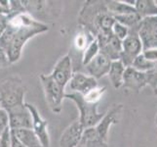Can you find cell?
I'll list each match as a JSON object with an SVG mask.
<instances>
[{"instance_id": "3957f363", "label": "cell", "mask_w": 157, "mask_h": 147, "mask_svg": "<svg viewBox=\"0 0 157 147\" xmlns=\"http://www.w3.org/2000/svg\"><path fill=\"white\" fill-rule=\"evenodd\" d=\"M21 4L32 19L42 24L53 22L59 17L62 12V2L46 0H24Z\"/></svg>"}, {"instance_id": "5bb4252c", "label": "cell", "mask_w": 157, "mask_h": 147, "mask_svg": "<svg viewBox=\"0 0 157 147\" xmlns=\"http://www.w3.org/2000/svg\"><path fill=\"white\" fill-rule=\"evenodd\" d=\"M84 129L78 121L73 122L63 130L59 138V147H76L81 141Z\"/></svg>"}, {"instance_id": "cb8c5ba5", "label": "cell", "mask_w": 157, "mask_h": 147, "mask_svg": "<svg viewBox=\"0 0 157 147\" xmlns=\"http://www.w3.org/2000/svg\"><path fill=\"white\" fill-rule=\"evenodd\" d=\"M0 147H12L10 129L5 130V132L3 133V134L0 137Z\"/></svg>"}, {"instance_id": "8992f818", "label": "cell", "mask_w": 157, "mask_h": 147, "mask_svg": "<svg viewBox=\"0 0 157 147\" xmlns=\"http://www.w3.org/2000/svg\"><path fill=\"white\" fill-rule=\"evenodd\" d=\"M140 27L136 29L129 30V35L125 39L122 40V51L120 54V61L124 65V67H131L140 54H142L143 43L139 36Z\"/></svg>"}, {"instance_id": "9c48e42d", "label": "cell", "mask_w": 157, "mask_h": 147, "mask_svg": "<svg viewBox=\"0 0 157 147\" xmlns=\"http://www.w3.org/2000/svg\"><path fill=\"white\" fill-rule=\"evenodd\" d=\"M32 119V127L31 129L33 130L36 137H38L43 147H50V137L48 133V122L44 120L39 114L38 110L29 103H25Z\"/></svg>"}, {"instance_id": "ffe728a7", "label": "cell", "mask_w": 157, "mask_h": 147, "mask_svg": "<svg viewBox=\"0 0 157 147\" xmlns=\"http://www.w3.org/2000/svg\"><path fill=\"white\" fill-rule=\"evenodd\" d=\"M100 53V46L97 39H95L85 49L82 55V65L86 66L91 60H93Z\"/></svg>"}, {"instance_id": "44dd1931", "label": "cell", "mask_w": 157, "mask_h": 147, "mask_svg": "<svg viewBox=\"0 0 157 147\" xmlns=\"http://www.w3.org/2000/svg\"><path fill=\"white\" fill-rule=\"evenodd\" d=\"M105 86H102V88H99L98 86V88L89 91L87 94L83 95V97L85 101L90 103V104H98V102L101 99L102 95L105 92Z\"/></svg>"}, {"instance_id": "4dcf8cb0", "label": "cell", "mask_w": 157, "mask_h": 147, "mask_svg": "<svg viewBox=\"0 0 157 147\" xmlns=\"http://www.w3.org/2000/svg\"><path fill=\"white\" fill-rule=\"evenodd\" d=\"M156 124H157V114H156Z\"/></svg>"}, {"instance_id": "ba28073f", "label": "cell", "mask_w": 157, "mask_h": 147, "mask_svg": "<svg viewBox=\"0 0 157 147\" xmlns=\"http://www.w3.org/2000/svg\"><path fill=\"white\" fill-rule=\"evenodd\" d=\"M73 74L74 71L72 67L71 58L68 54H67L57 62L50 76L56 83L63 86V88H66L70 79L72 78Z\"/></svg>"}, {"instance_id": "603a6c76", "label": "cell", "mask_w": 157, "mask_h": 147, "mask_svg": "<svg viewBox=\"0 0 157 147\" xmlns=\"http://www.w3.org/2000/svg\"><path fill=\"white\" fill-rule=\"evenodd\" d=\"M9 128V117L8 113L4 109H0V137Z\"/></svg>"}, {"instance_id": "4316f807", "label": "cell", "mask_w": 157, "mask_h": 147, "mask_svg": "<svg viewBox=\"0 0 157 147\" xmlns=\"http://www.w3.org/2000/svg\"><path fill=\"white\" fill-rule=\"evenodd\" d=\"M10 9H11L10 1H8V0H5V1L0 0V15L9 16Z\"/></svg>"}, {"instance_id": "6da1fadb", "label": "cell", "mask_w": 157, "mask_h": 147, "mask_svg": "<svg viewBox=\"0 0 157 147\" xmlns=\"http://www.w3.org/2000/svg\"><path fill=\"white\" fill-rule=\"evenodd\" d=\"M8 23L18 27L17 31L6 50L10 64L17 62L20 59L24 46L30 39L49 31L48 25L35 21L28 13H21L13 17H8Z\"/></svg>"}, {"instance_id": "83f0119b", "label": "cell", "mask_w": 157, "mask_h": 147, "mask_svg": "<svg viewBox=\"0 0 157 147\" xmlns=\"http://www.w3.org/2000/svg\"><path fill=\"white\" fill-rule=\"evenodd\" d=\"M11 141H12V147H25L17 138H16V137L12 133V132H11Z\"/></svg>"}, {"instance_id": "f546056e", "label": "cell", "mask_w": 157, "mask_h": 147, "mask_svg": "<svg viewBox=\"0 0 157 147\" xmlns=\"http://www.w3.org/2000/svg\"><path fill=\"white\" fill-rule=\"evenodd\" d=\"M154 93H155V94L157 95V85H156L155 88H154Z\"/></svg>"}, {"instance_id": "4fadbf2b", "label": "cell", "mask_w": 157, "mask_h": 147, "mask_svg": "<svg viewBox=\"0 0 157 147\" xmlns=\"http://www.w3.org/2000/svg\"><path fill=\"white\" fill-rule=\"evenodd\" d=\"M111 62L109 59L104 54L99 53L93 60L86 65L85 68L90 77L94 78L98 80L99 79L102 78L104 76L108 74V71L110 69Z\"/></svg>"}, {"instance_id": "7a4b0ae2", "label": "cell", "mask_w": 157, "mask_h": 147, "mask_svg": "<svg viewBox=\"0 0 157 147\" xmlns=\"http://www.w3.org/2000/svg\"><path fill=\"white\" fill-rule=\"evenodd\" d=\"M26 88L19 77H9L0 84V106L8 111L25 104Z\"/></svg>"}, {"instance_id": "f1b7e54d", "label": "cell", "mask_w": 157, "mask_h": 147, "mask_svg": "<svg viewBox=\"0 0 157 147\" xmlns=\"http://www.w3.org/2000/svg\"><path fill=\"white\" fill-rule=\"evenodd\" d=\"M76 147H88V146H86L85 144H83V143H81V142H80Z\"/></svg>"}, {"instance_id": "e0dca14e", "label": "cell", "mask_w": 157, "mask_h": 147, "mask_svg": "<svg viewBox=\"0 0 157 147\" xmlns=\"http://www.w3.org/2000/svg\"><path fill=\"white\" fill-rule=\"evenodd\" d=\"M135 9L136 12L142 20L157 17V4L156 1H151V0H138L135 3Z\"/></svg>"}, {"instance_id": "7c38bea8", "label": "cell", "mask_w": 157, "mask_h": 147, "mask_svg": "<svg viewBox=\"0 0 157 147\" xmlns=\"http://www.w3.org/2000/svg\"><path fill=\"white\" fill-rule=\"evenodd\" d=\"M147 84H150L149 72H140L132 67H128L125 69L122 86L139 91Z\"/></svg>"}, {"instance_id": "2e32d148", "label": "cell", "mask_w": 157, "mask_h": 147, "mask_svg": "<svg viewBox=\"0 0 157 147\" xmlns=\"http://www.w3.org/2000/svg\"><path fill=\"white\" fill-rule=\"evenodd\" d=\"M125 67L120 60L112 61L110 65V69L108 71V78H109L111 84L114 88H120L123 85V76L125 72Z\"/></svg>"}, {"instance_id": "8fae6325", "label": "cell", "mask_w": 157, "mask_h": 147, "mask_svg": "<svg viewBox=\"0 0 157 147\" xmlns=\"http://www.w3.org/2000/svg\"><path fill=\"white\" fill-rule=\"evenodd\" d=\"M69 93H79L81 95L87 94L89 91L98 88V80L90 77L89 75L76 72L67 84Z\"/></svg>"}, {"instance_id": "9a60e30c", "label": "cell", "mask_w": 157, "mask_h": 147, "mask_svg": "<svg viewBox=\"0 0 157 147\" xmlns=\"http://www.w3.org/2000/svg\"><path fill=\"white\" fill-rule=\"evenodd\" d=\"M11 132L25 147H43L40 140L31 129H20Z\"/></svg>"}, {"instance_id": "1f68e13d", "label": "cell", "mask_w": 157, "mask_h": 147, "mask_svg": "<svg viewBox=\"0 0 157 147\" xmlns=\"http://www.w3.org/2000/svg\"><path fill=\"white\" fill-rule=\"evenodd\" d=\"M0 109H1V106H0Z\"/></svg>"}, {"instance_id": "7402d4cb", "label": "cell", "mask_w": 157, "mask_h": 147, "mask_svg": "<svg viewBox=\"0 0 157 147\" xmlns=\"http://www.w3.org/2000/svg\"><path fill=\"white\" fill-rule=\"evenodd\" d=\"M112 35L116 36L118 39H120L121 41L124 40L126 39V37L128 36L129 35V29L127 28V27L123 26L121 24L117 23V22H115V24L113 25L112 27Z\"/></svg>"}, {"instance_id": "277c9868", "label": "cell", "mask_w": 157, "mask_h": 147, "mask_svg": "<svg viewBox=\"0 0 157 147\" xmlns=\"http://www.w3.org/2000/svg\"><path fill=\"white\" fill-rule=\"evenodd\" d=\"M66 98H68L75 103L80 114L78 122L84 129L97 126L105 114L98 111V104H90L86 102L83 95L79 93H69L68 92V93H66Z\"/></svg>"}, {"instance_id": "ac0fdd59", "label": "cell", "mask_w": 157, "mask_h": 147, "mask_svg": "<svg viewBox=\"0 0 157 147\" xmlns=\"http://www.w3.org/2000/svg\"><path fill=\"white\" fill-rule=\"evenodd\" d=\"M95 39L96 37L92 35L91 32L86 31L85 29L80 28V31H78V34L75 35L73 39V49L76 53L79 52L81 54V57H82L85 49L87 48V46Z\"/></svg>"}, {"instance_id": "52a82bcc", "label": "cell", "mask_w": 157, "mask_h": 147, "mask_svg": "<svg viewBox=\"0 0 157 147\" xmlns=\"http://www.w3.org/2000/svg\"><path fill=\"white\" fill-rule=\"evenodd\" d=\"M122 105H116L111 108L109 111H107L104 118H102L100 123L94 127V130L96 137L98 140L102 144L107 145V138H108V132L112 125L118 123L119 116L122 110Z\"/></svg>"}, {"instance_id": "30bf717a", "label": "cell", "mask_w": 157, "mask_h": 147, "mask_svg": "<svg viewBox=\"0 0 157 147\" xmlns=\"http://www.w3.org/2000/svg\"><path fill=\"white\" fill-rule=\"evenodd\" d=\"M6 112L8 113L9 128L11 130L20 129H31L32 119L25 103L24 105L10 109Z\"/></svg>"}, {"instance_id": "484cf974", "label": "cell", "mask_w": 157, "mask_h": 147, "mask_svg": "<svg viewBox=\"0 0 157 147\" xmlns=\"http://www.w3.org/2000/svg\"><path fill=\"white\" fill-rule=\"evenodd\" d=\"M143 55L144 56L145 59L149 60V61L152 62H157V48L153 49H147V50H144Z\"/></svg>"}, {"instance_id": "d4e9b609", "label": "cell", "mask_w": 157, "mask_h": 147, "mask_svg": "<svg viewBox=\"0 0 157 147\" xmlns=\"http://www.w3.org/2000/svg\"><path fill=\"white\" fill-rule=\"evenodd\" d=\"M10 65V61L7 55V52L2 47H0V69L6 68Z\"/></svg>"}, {"instance_id": "5b68a950", "label": "cell", "mask_w": 157, "mask_h": 147, "mask_svg": "<svg viewBox=\"0 0 157 147\" xmlns=\"http://www.w3.org/2000/svg\"><path fill=\"white\" fill-rule=\"evenodd\" d=\"M39 80L41 81L43 90H44L47 104L51 111L55 114H59L63 109V101L66 98V92L63 86L52 79L50 75H40Z\"/></svg>"}, {"instance_id": "d6986e66", "label": "cell", "mask_w": 157, "mask_h": 147, "mask_svg": "<svg viewBox=\"0 0 157 147\" xmlns=\"http://www.w3.org/2000/svg\"><path fill=\"white\" fill-rule=\"evenodd\" d=\"M156 65H157V62H152V61H149L147 59H145L142 53L134 60L131 67L134 68L135 70L140 71V72H148V71L153 70L156 67Z\"/></svg>"}]
</instances>
